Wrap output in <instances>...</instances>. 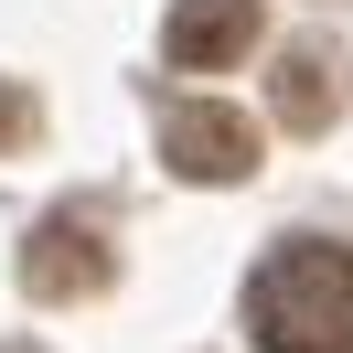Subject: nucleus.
<instances>
[{
	"mask_svg": "<svg viewBox=\"0 0 353 353\" xmlns=\"http://www.w3.org/2000/svg\"><path fill=\"white\" fill-rule=\"evenodd\" d=\"M257 43V0H172V22H161V54L182 75H214Z\"/></svg>",
	"mask_w": 353,
	"mask_h": 353,
	"instance_id": "20e7f679",
	"label": "nucleus"
},
{
	"mask_svg": "<svg viewBox=\"0 0 353 353\" xmlns=\"http://www.w3.org/2000/svg\"><path fill=\"white\" fill-rule=\"evenodd\" d=\"M108 279H118V246H108L97 214H43L32 225V246H22V289L32 300H97Z\"/></svg>",
	"mask_w": 353,
	"mask_h": 353,
	"instance_id": "f03ea898",
	"label": "nucleus"
},
{
	"mask_svg": "<svg viewBox=\"0 0 353 353\" xmlns=\"http://www.w3.org/2000/svg\"><path fill=\"white\" fill-rule=\"evenodd\" d=\"M0 353H43V343H0Z\"/></svg>",
	"mask_w": 353,
	"mask_h": 353,
	"instance_id": "0eeeda50",
	"label": "nucleus"
},
{
	"mask_svg": "<svg viewBox=\"0 0 353 353\" xmlns=\"http://www.w3.org/2000/svg\"><path fill=\"white\" fill-rule=\"evenodd\" d=\"M268 108H279V129H332L343 118V54L332 43H289L279 54V75H268Z\"/></svg>",
	"mask_w": 353,
	"mask_h": 353,
	"instance_id": "39448f33",
	"label": "nucleus"
},
{
	"mask_svg": "<svg viewBox=\"0 0 353 353\" xmlns=\"http://www.w3.org/2000/svg\"><path fill=\"white\" fill-rule=\"evenodd\" d=\"M246 343L257 353H353V246L289 236L246 279Z\"/></svg>",
	"mask_w": 353,
	"mask_h": 353,
	"instance_id": "f257e3e1",
	"label": "nucleus"
},
{
	"mask_svg": "<svg viewBox=\"0 0 353 353\" xmlns=\"http://www.w3.org/2000/svg\"><path fill=\"white\" fill-rule=\"evenodd\" d=\"M32 129H43L32 86H11V75H0V150H32Z\"/></svg>",
	"mask_w": 353,
	"mask_h": 353,
	"instance_id": "423d86ee",
	"label": "nucleus"
},
{
	"mask_svg": "<svg viewBox=\"0 0 353 353\" xmlns=\"http://www.w3.org/2000/svg\"><path fill=\"white\" fill-rule=\"evenodd\" d=\"M161 161H172L182 182H246L257 172V129H246L236 108H214V97H182V108L161 118Z\"/></svg>",
	"mask_w": 353,
	"mask_h": 353,
	"instance_id": "7ed1b4c3",
	"label": "nucleus"
}]
</instances>
